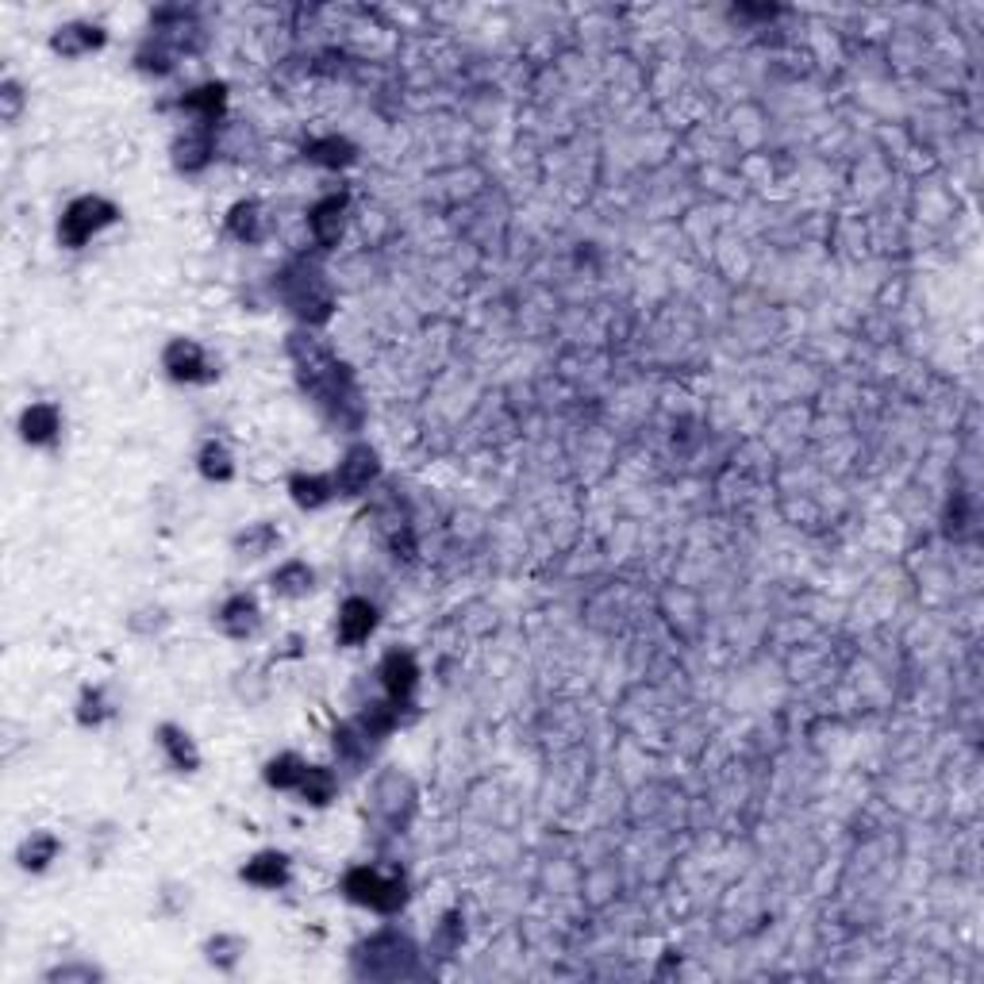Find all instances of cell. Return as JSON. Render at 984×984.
<instances>
[{
    "label": "cell",
    "mask_w": 984,
    "mask_h": 984,
    "mask_svg": "<svg viewBox=\"0 0 984 984\" xmlns=\"http://www.w3.org/2000/svg\"><path fill=\"white\" fill-rule=\"evenodd\" d=\"M289 358L297 366V381L304 389V396L315 404L327 424L335 431H358L366 419L362 408V393H358V381L350 373L347 362H339L332 347L323 339H315L312 332H297L289 335Z\"/></svg>",
    "instance_id": "6da1fadb"
},
{
    "label": "cell",
    "mask_w": 984,
    "mask_h": 984,
    "mask_svg": "<svg viewBox=\"0 0 984 984\" xmlns=\"http://www.w3.org/2000/svg\"><path fill=\"white\" fill-rule=\"evenodd\" d=\"M274 292L281 297V304L297 315L304 327H320L332 320L335 312V289L323 274V266L315 258H292L289 266L277 274Z\"/></svg>",
    "instance_id": "7a4b0ae2"
},
{
    "label": "cell",
    "mask_w": 984,
    "mask_h": 984,
    "mask_svg": "<svg viewBox=\"0 0 984 984\" xmlns=\"http://www.w3.org/2000/svg\"><path fill=\"white\" fill-rule=\"evenodd\" d=\"M355 973L366 981H401L419 973V950L408 935L385 927L355 950Z\"/></svg>",
    "instance_id": "3957f363"
},
{
    "label": "cell",
    "mask_w": 984,
    "mask_h": 984,
    "mask_svg": "<svg viewBox=\"0 0 984 984\" xmlns=\"http://www.w3.org/2000/svg\"><path fill=\"white\" fill-rule=\"evenodd\" d=\"M343 892H347L355 904L370 907V912L393 915V912H401L404 900H408V881H404L401 869L355 866L347 877H343Z\"/></svg>",
    "instance_id": "277c9868"
},
{
    "label": "cell",
    "mask_w": 984,
    "mask_h": 984,
    "mask_svg": "<svg viewBox=\"0 0 984 984\" xmlns=\"http://www.w3.org/2000/svg\"><path fill=\"white\" fill-rule=\"evenodd\" d=\"M116 220H119V208L112 205V200H104V197H78L62 212V220H58V239H62L70 251H81L89 239H96L104 228H112Z\"/></svg>",
    "instance_id": "5b68a950"
},
{
    "label": "cell",
    "mask_w": 984,
    "mask_h": 984,
    "mask_svg": "<svg viewBox=\"0 0 984 984\" xmlns=\"http://www.w3.org/2000/svg\"><path fill=\"white\" fill-rule=\"evenodd\" d=\"M373 815L389 831H404L416 815V788L404 773H381L373 780Z\"/></svg>",
    "instance_id": "8992f818"
},
{
    "label": "cell",
    "mask_w": 984,
    "mask_h": 984,
    "mask_svg": "<svg viewBox=\"0 0 984 984\" xmlns=\"http://www.w3.org/2000/svg\"><path fill=\"white\" fill-rule=\"evenodd\" d=\"M162 370L174 381H182V385H208V381H216L212 362H208L205 347L197 339H170L166 350H162Z\"/></svg>",
    "instance_id": "52a82bcc"
},
{
    "label": "cell",
    "mask_w": 984,
    "mask_h": 984,
    "mask_svg": "<svg viewBox=\"0 0 984 984\" xmlns=\"http://www.w3.org/2000/svg\"><path fill=\"white\" fill-rule=\"evenodd\" d=\"M378 477H381V458L370 442H355V447L343 454V462L335 465L339 497H362V493H370V485Z\"/></svg>",
    "instance_id": "ba28073f"
},
{
    "label": "cell",
    "mask_w": 984,
    "mask_h": 984,
    "mask_svg": "<svg viewBox=\"0 0 984 984\" xmlns=\"http://www.w3.org/2000/svg\"><path fill=\"white\" fill-rule=\"evenodd\" d=\"M378 681H381V688H385L389 701L404 708V704L412 701V693H416V685H419L416 658H412L408 650H401V646L389 650L385 658H381V665H378Z\"/></svg>",
    "instance_id": "9c48e42d"
},
{
    "label": "cell",
    "mask_w": 984,
    "mask_h": 984,
    "mask_svg": "<svg viewBox=\"0 0 984 984\" xmlns=\"http://www.w3.org/2000/svg\"><path fill=\"white\" fill-rule=\"evenodd\" d=\"M347 208H350L347 193H327V197H320L312 205V212H308V231H312V239H315L320 251H332V246L339 243Z\"/></svg>",
    "instance_id": "30bf717a"
},
{
    "label": "cell",
    "mask_w": 984,
    "mask_h": 984,
    "mask_svg": "<svg viewBox=\"0 0 984 984\" xmlns=\"http://www.w3.org/2000/svg\"><path fill=\"white\" fill-rule=\"evenodd\" d=\"M373 627H378V607H373V600H366V597L343 600L339 623H335V638H339L343 646H362L366 638L373 635Z\"/></svg>",
    "instance_id": "8fae6325"
},
{
    "label": "cell",
    "mask_w": 984,
    "mask_h": 984,
    "mask_svg": "<svg viewBox=\"0 0 984 984\" xmlns=\"http://www.w3.org/2000/svg\"><path fill=\"white\" fill-rule=\"evenodd\" d=\"M212 154H216V127L189 124L182 139L174 142V162L182 174H200V170H208Z\"/></svg>",
    "instance_id": "7c38bea8"
},
{
    "label": "cell",
    "mask_w": 984,
    "mask_h": 984,
    "mask_svg": "<svg viewBox=\"0 0 984 984\" xmlns=\"http://www.w3.org/2000/svg\"><path fill=\"white\" fill-rule=\"evenodd\" d=\"M258 623H262V607L251 592H235V597L223 600L220 612H216V627H220L228 638H251L254 630H258Z\"/></svg>",
    "instance_id": "4fadbf2b"
},
{
    "label": "cell",
    "mask_w": 984,
    "mask_h": 984,
    "mask_svg": "<svg viewBox=\"0 0 984 984\" xmlns=\"http://www.w3.org/2000/svg\"><path fill=\"white\" fill-rule=\"evenodd\" d=\"M243 881L254 884V889H266V892H277L285 889V884L292 881V861L289 854L281 850H266L258 854V858H251L243 866Z\"/></svg>",
    "instance_id": "5bb4252c"
},
{
    "label": "cell",
    "mask_w": 984,
    "mask_h": 984,
    "mask_svg": "<svg viewBox=\"0 0 984 984\" xmlns=\"http://www.w3.org/2000/svg\"><path fill=\"white\" fill-rule=\"evenodd\" d=\"M289 493L297 500V508L315 512V508H327L339 497V485H335V473H297L289 481Z\"/></svg>",
    "instance_id": "9a60e30c"
},
{
    "label": "cell",
    "mask_w": 984,
    "mask_h": 984,
    "mask_svg": "<svg viewBox=\"0 0 984 984\" xmlns=\"http://www.w3.org/2000/svg\"><path fill=\"white\" fill-rule=\"evenodd\" d=\"M158 746H162L166 762L174 765L177 773H197L200 769L197 742H193L189 731H182L177 723H162V727H158Z\"/></svg>",
    "instance_id": "2e32d148"
},
{
    "label": "cell",
    "mask_w": 984,
    "mask_h": 984,
    "mask_svg": "<svg viewBox=\"0 0 984 984\" xmlns=\"http://www.w3.org/2000/svg\"><path fill=\"white\" fill-rule=\"evenodd\" d=\"M223 104H228V89L216 85V81L182 96V112L189 116V124H197V127H216V119L223 116Z\"/></svg>",
    "instance_id": "e0dca14e"
},
{
    "label": "cell",
    "mask_w": 984,
    "mask_h": 984,
    "mask_svg": "<svg viewBox=\"0 0 984 984\" xmlns=\"http://www.w3.org/2000/svg\"><path fill=\"white\" fill-rule=\"evenodd\" d=\"M104 47V32L96 24H62L55 35H50V50L62 58H81L89 50Z\"/></svg>",
    "instance_id": "ac0fdd59"
},
{
    "label": "cell",
    "mask_w": 984,
    "mask_h": 984,
    "mask_svg": "<svg viewBox=\"0 0 984 984\" xmlns=\"http://www.w3.org/2000/svg\"><path fill=\"white\" fill-rule=\"evenodd\" d=\"M58 431H62V412H58L55 404H32V408L20 416V435H24V442H32V447H50V442L58 439Z\"/></svg>",
    "instance_id": "d6986e66"
},
{
    "label": "cell",
    "mask_w": 984,
    "mask_h": 984,
    "mask_svg": "<svg viewBox=\"0 0 984 984\" xmlns=\"http://www.w3.org/2000/svg\"><path fill=\"white\" fill-rule=\"evenodd\" d=\"M269 584H274L277 597H289V600L308 597V592L315 589V569L308 566V562H300V558H289V562H281V566L274 569Z\"/></svg>",
    "instance_id": "ffe728a7"
},
{
    "label": "cell",
    "mask_w": 984,
    "mask_h": 984,
    "mask_svg": "<svg viewBox=\"0 0 984 984\" xmlns=\"http://www.w3.org/2000/svg\"><path fill=\"white\" fill-rule=\"evenodd\" d=\"M266 228L269 223H266V212H262L258 200H239V205L231 208L228 231L239 239V243H246V246L262 243V239H266Z\"/></svg>",
    "instance_id": "44dd1931"
},
{
    "label": "cell",
    "mask_w": 984,
    "mask_h": 984,
    "mask_svg": "<svg viewBox=\"0 0 984 984\" xmlns=\"http://www.w3.org/2000/svg\"><path fill=\"white\" fill-rule=\"evenodd\" d=\"M297 792L304 796V803H312V808H323V803H332L335 792H339V777H335L327 765H308L304 777H300Z\"/></svg>",
    "instance_id": "7402d4cb"
},
{
    "label": "cell",
    "mask_w": 984,
    "mask_h": 984,
    "mask_svg": "<svg viewBox=\"0 0 984 984\" xmlns=\"http://www.w3.org/2000/svg\"><path fill=\"white\" fill-rule=\"evenodd\" d=\"M277 543H281V535H277L274 523H246L235 535L239 558H266V554H274Z\"/></svg>",
    "instance_id": "603a6c76"
},
{
    "label": "cell",
    "mask_w": 984,
    "mask_h": 984,
    "mask_svg": "<svg viewBox=\"0 0 984 984\" xmlns=\"http://www.w3.org/2000/svg\"><path fill=\"white\" fill-rule=\"evenodd\" d=\"M308 762L300 754H292V750H285V754H277L274 762L266 765V785L269 788H281V792H297L300 777H304Z\"/></svg>",
    "instance_id": "cb8c5ba5"
},
{
    "label": "cell",
    "mask_w": 984,
    "mask_h": 984,
    "mask_svg": "<svg viewBox=\"0 0 984 984\" xmlns=\"http://www.w3.org/2000/svg\"><path fill=\"white\" fill-rule=\"evenodd\" d=\"M197 465H200V473H205L208 481H216V485H223V481L235 477V458H231V450L223 447L220 439H208L205 447H200Z\"/></svg>",
    "instance_id": "d4e9b609"
},
{
    "label": "cell",
    "mask_w": 984,
    "mask_h": 984,
    "mask_svg": "<svg viewBox=\"0 0 984 984\" xmlns=\"http://www.w3.org/2000/svg\"><path fill=\"white\" fill-rule=\"evenodd\" d=\"M55 858H58V838L50 831H32V838H24V846H20V869H32V873L47 869Z\"/></svg>",
    "instance_id": "484cf974"
},
{
    "label": "cell",
    "mask_w": 984,
    "mask_h": 984,
    "mask_svg": "<svg viewBox=\"0 0 984 984\" xmlns=\"http://www.w3.org/2000/svg\"><path fill=\"white\" fill-rule=\"evenodd\" d=\"M308 162H320V166H347V162H355V147H350L347 139H339V135H327V139H312L304 147Z\"/></svg>",
    "instance_id": "4316f807"
},
{
    "label": "cell",
    "mask_w": 984,
    "mask_h": 984,
    "mask_svg": "<svg viewBox=\"0 0 984 984\" xmlns=\"http://www.w3.org/2000/svg\"><path fill=\"white\" fill-rule=\"evenodd\" d=\"M205 950H208V961H212L216 969L231 973V969L239 965V958L246 953V938H239V935H216V938H208Z\"/></svg>",
    "instance_id": "83f0119b"
},
{
    "label": "cell",
    "mask_w": 984,
    "mask_h": 984,
    "mask_svg": "<svg viewBox=\"0 0 984 984\" xmlns=\"http://www.w3.org/2000/svg\"><path fill=\"white\" fill-rule=\"evenodd\" d=\"M112 716V704H108V693L104 688H89L85 696H81V708H78V719L85 727H101L104 719Z\"/></svg>",
    "instance_id": "f1b7e54d"
},
{
    "label": "cell",
    "mask_w": 984,
    "mask_h": 984,
    "mask_svg": "<svg viewBox=\"0 0 984 984\" xmlns=\"http://www.w3.org/2000/svg\"><path fill=\"white\" fill-rule=\"evenodd\" d=\"M101 969L96 965H89V961H70V965H58V969H50L47 973V981H85V984H93V981H101Z\"/></svg>",
    "instance_id": "f546056e"
},
{
    "label": "cell",
    "mask_w": 984,
    "mask_h": 984,
    "mask_svg": "<svg viewBox=\"0 0 984 984\" xmlns=\"http://www.w3.org/2000/svg\"><path fill=\"white\" fill-rule=\"evenodd\" d=\"M0 101H4V119H16L20 108H24V93H20L16 81H4V89H0Z\"/></svg>",
    "instance_id": "4dcf8cb0"
}]
</instances>
